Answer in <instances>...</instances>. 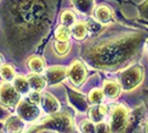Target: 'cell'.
Wrapping results in <instances>:
<instances>
[{"label":"cell","mask_w":148,"mask_h":133,"mask_svg":"<svg viewBox=\"0 0 148 133\" xmlns=\"http://www.w3.org/2000/svg\"><path fill=\"white\" fill-rule=\"evenodd\" d=\"M58 0H2L0 47L16 61H22L42 43L56 17Z\"/></svg>","instance_id":"cell-1"},{"label":"cell","mask_w":148,"mask_h":133,"mask_svg":"<svg viewBox=\"0 0 148 133\" xmlns=\"http://www.w3.org/2000/svg\"><path fill=\"white\" fill-rule=\"evenodd\" d=\"M148 37L145 31L122 32L102 40L88 41L84 44L82 58L93 68L116 70L135 59Z\"/></svg>","instance_id":"cell-2"},{"label":"cell","mask_w":148,"mask_h":133,"mask_svg":"<svg viewBox=\"0 0 148 133\" xmlns=\"http://www.w3.org/2000/svg\"><path fill=\"white\" fill-rule=\"evenodd\" d=\"M73 119L69 113H51L44 118L37 125L36 131H56V132H71L73 131Z\"/></svg>","instance_id":"cell-3"},{"label":"cell","mask_w":148,"mask_h":133,"mask_svg":"<svg viewBox=\"0 0 148 133\" xmlns=\"http://www.w3.org/2000/svg\"><path fill=\"white\" fill-rule=\"evenodd\" d=\"M144 69L142 65L135 64L125 69L119 76V85L124 91L128 92L137 88L144 79Z\"/></svg>","instance_id":"cell-4"},{"label":"cell","mask_w":148,"mask_h":133,"mask_svg":"<svg viewBox=\"0 0 148 133\" xmlns=\"http://www.w3.org/2000/svg\"><path fill=\"white\" fill-rule=\"evenodd\" d=\"M130 118V109L125 104L121 103L113 109L110 118V127L111 132H123L126 129Z\"/></svg>","instance_id":"cell-5"},{"label":"cell","mask_w":148,"mask_h":133,"mask_svg":"<svg viewBox=\"0 0 148 133\" xmlns=\"http://www.w3.org/2000/svg\"><path fill=\"white\" fill-rule=\"evenodd\" d=\"M20 101V93L9 82L0 83V103L7 107H16Z\"/></svg>","instance_id":"cell-6"},{"label":"cell","mask_w":148,"mask_h":133,"mask_svg":"<svg viewBox=\"0 0 148 133\" xmlns=\"http://www.w3.org/2000/svg\"><path fill=\"white\" fill-rule=\"evenodd\" d=\"M68 76L75 87H80L85 81L87 76V70L81 60H75L72 62L68 70Z\"/></svg>","instance_id":"cell-7"},{"label":"cell","mask_w":148,"mask_h":133,"mask_svg":"<svg viewBox=\"0 0 148 133\" xmlns=\"http://www.w3.org/2000/svg\"><path fill=\"white\" fill-rule=\"evenodd\" d=\"M17 113L23 121L31 122V121L37 120L39 118L40 110L37 107V104H33L27 100H22V101L18 102Z\"/></svg>","instance_id":"cell-8"},{"label":"cell","mask_w":148,"mask_h":133,"mask_svg":"<svg viewBox=\"0 0 148 133\" xmlns=\"http://www.w3.org/2000/svg\"><path fill=\"white\" fill-rule=\"evenodd\" d=\"M145 123V108L144 105H139L130 113V118H128V122L126 125V131H130V132H135L138 131L140 127H143Z\"/></svg>","instance_id":"cell-9"},{"label":"cell","mask_w":148,"mask_h":133,"mask_svg":"<svg viewBox=\"0 0 148 133\" xmlns=\"http://www.w3.org/2000/svg\"><path fill=\"white\" fill-rule=\"evenodd\" d=\"M68 68L63 65H53L45 70L44 79L48 84H56L68 76Z\"/></svg>","instance_id":"cell-10"},{"label":"cell","mask_w":148,"mask_h":133,"mask_svg":"<svg viewBox=\"0 0 148 133\" xmlns=\"http://www.w3.org/2000/svg\"><path fill=\"white\" fill-rule=\"evenodd\" d=\"M41 104L42 108L47 113H56L60 110V103L56 100L53 95H51L50 93H44L41 96Z\"/></svg>","instance_id":"cell-11"},{"label":"cell","mask_w":148,"mask_h":133,"mask_svg":"<svg viewBox=\"0 0 148 133\" xmlns=\"http://www.w3.org/2000/svg\"><path fill=\"white\" fill-rule=\"evenodd\" d=\"M69 100L71 102V104L75 109H77L81 112L86 111L88 105H87L86 99L84 98V95L80 94L79 92H75L72 90H69Z\"/></svg>","instance_id":"cell-12"},{"label":"cell","mask_w":148,"mask_h":133,"mask_svg":"<svg viewBox=\"0 0 148 133\" xmlns=\"http://www.w3.org/2000/svg\"><path fill=\"white\" fill-rule=\"evenodd\" d=\"M25 129V121L19 115H9L6 119L7 132H21Z\"/></svg>","instance_id":"cell-13"},{"label":"cell","mask_w":148,"mask_h":133,"mask_svg":"<svg viewBox=\"0 0 148 133\" xmlns=\"http://www.w3.org/2000/svg\"><path fill=\"white\" fill-rule=\"evenodd\" d=\"M107 114V108L105 107L104 104H96L95 107H93L88 110V116H90V120L95 123H99L104 120V118Z\"/></svg>","instance_id":"cell-14"},{"label":"cell","mask_w":148,"mask_h":133,"mask_svg":"<svg viewBox=\"0 0 148 133\" xmlns=\"http://www.w3.org/2000/svg\"><path fill=\"white\" fill-rule=\"evenodd\" d=\"M95 18L101 23H107V22H110L112 20V18H113L112 9L110 7L105 6V5H101L95 10Z\"/></svg>","instance_id":"cell-15"},{"label":"cell","mask_w":148,"mask_h":133,"mask_svg":"<svg viewBox=\"0 0 148 133\" xmlns=\"http://www.w3.org/2000/svg\"><path fill=\"white\" fill-rule=\"evenodd\" d=\"M103 92H104V95H107L111 99H115L119 95L121 85L115 81L105 80L103 83Z\"/></svg>","instance_id":"cell-16"},{"label":"cell","mask_w":148,"mask_h":133,"mask_svg":"<svg viewBox=\"0 0 148 133\" xmlns=\"http://www.w3.org/2000/svg\"><path fill=\"white\" fill-rule=\"evenodd\" d=\"M28 81H29V84H30V88H32L34 91H41L43 90L45 84H47V81L42 76L38 74V73H32L28 76Z\"/></svg>","instance_id":"cell-17"},{"label":"cell","mask_w":148,"mask_h":133,"mask_svg":"<svg viewBox=\"0 0 148 133\" xmlns=\"http://www.w3.org/2000/svg\"><path fill=\"white\" fill-rule=\"evenodd\" d=\"M27 63H28V67L30 68L31 71H33L36 73L42 72L44 70V67H45L44 60L41 57H39V56H31V57H29Z\"/></svg>","instance_id":"cell-18"},{"label":"cell","mask_w":148,"mask_h":133,"mask_svg":"<svg viewBox=\"0 0 148 133\" xmlns=\"http://www.w3.org/2000/svg\"><path fill=\"white\" fill-rule=\"evenodd\" d=\"M77 11L84 14H90L94 7V0H72Z\"/></svg>","instance_id":"cell-19"},{"label":"cell","mask_w":148,"mask_h":133,"mask_svg":"<svg viewBox=\"0 0 148 133\" xmlns=\"http://www.w3.org/2000/svg\"><path fill=\"white\" fill-rule=\"evenodd\" d=\"M13 87L19 93H28L30 84L28 81V78L23 76H17L13 78Z\"/></svg>","instance_id":"cell-20"},{"label":"cell","mask_w":148,"mask_h":133,"mask_svg":"<svg viewBox=\"0 0 148 133\" xmlns=\"http://www.w3.org/2000/svg\"><path fill=\"white\" fill-rule=\"evenodd\" d=\"M71 31H72L73 37L76 40H83L87 34V29H86V25H85V22L79 21V22L74 23L73 28H72Z\"/></svg>","instance_id":"cell-21"},{"label":"cell","mask_w":148,"mask_h":133,"mask_svg":"<svg viewBox=\"0 0 148 133\" xmlns=\"http://www.w3.org/2000/svg\"><path fill=\"white\" fill-rule=\"evenodd\" d=\"M0 78L7 81V82H10L11 80H13L14 78V69L11 64H3V65H0Z\"/></svg>","instance_id":"cell-22"},{"label":"cell","mask_w":148,"mask_h":133,"mask_svg":"<svg viewBox=\"0 0 148 133\" xmlns=\"http://www.w3.org/2000/svg\"><path fill=\"white\" fill-rule=\"evenodd\" d=\"M54 36H56V40H59V41H69L70 36H71V30L66 25H61L56 29Z\"/></svg>","instance_id":"cell-23"},{"label":"cell","mask_w":148,"mask_h":133,"mask_svg":"<svg viewBox=\"0 0 148 133\" xmlns=\"http://www.w3.org/2000/svg\"><path fill=\"white\" fill-rule=\"evenodd\" d=\"M85 25H86L87 32H90L92 36H96L103 30V27L101 25V22H99L97 20L88 19L85 22Z\"/></svg>","instance_id":"cell-24"},{"label":"cell","mask_w":148,"mask_h":133,"mask_svg":"<svg viewBox=\"0 0 148 133\" xmlns=\"http://www.w3.org/2000/svg\"><path fill=\"white\" fill-rule=\"evenodd\" d=\"M103 99H104V92L101 89H92L88 93V101L93 104H99L103 102Z\"/></svg>","instance_id":"cell-25"},{"label":"cell","mask_w":148,"mask_h":133,"mask_svg":"<svg viewBox=\"0 0 148 133\" xmlns=\"http://www.w3.org/2000/svg\"><path fill=\"white\" fill-rule=\"evenodd\" d=\"M60 20H61L62 25H66V27H71L75 23L76 21V17L74 14L73 11L71 10H65L61 13V17H60Z\"/></svg>","instance_id":"cell-26"},{"label":"cell","mask_w":148,"mask_h":133,"mask_svg":"<svg viewBox=\"0 0 148 133\" xmlns=\"http://www.w3.org/2000/svg\"><path fill=\"white\" fill-rule=\"evenodd\" d=\"M54 48L58 54L60 56H64L70 50V42L69 41H56L54 42Z\"/></svg>","instance_id":"cell-27"},{"label":"cell","mask_w":148,"mask_h":133,"mask_svg":"<svg viewBox=\"0 0 148 133\" xmlns=\"http://www.w3.org/2000/svg\"><path fill=\"white\" fill-rule=\"evenodd\" d=\"M81 131L82 132H95V125L93 124V122L91 120H85L82 122L81 124Z\"/></svg>","instance_id":"cell-28"},{"label":"cell","mask_w":148,"mask_h":133,"mask_svg":"<svg viewBox=\"0 0 148 133\" xmlns=\"http://www.w3.org/2000/svg\"><path fill=\"white\" fill-rule=\"evenodd\" d=\"M139 12L143 19L148 20V0H145V2H143L139 7Z\"/></svg>","instance_id":"cell-29"},{"label":"cell","mask_w":148,"mask_h":133,"mask_svg":"<svg viewBox=\"0 0 148 133\" xmlns=\"http://www.w3.org/2000/svg\"><path fill=\"white\" fill-rule=\"evenodd\" d=\"M29 101L33 104H39L40 101H41V95L39 93V91H33L32 93H30L29 95Z\"/></svg>","instance_id":"cell-30"},{"label":"cell","mask_w":148,"mask_h":133,"mask_svg":"<svg viewBox=\"0 0 148 133\" xmlns=\"http://www.w3.org/2000/svg\"><path fill=\"white\" fill-rule=\"evenodd\" d=\"M10 115V112L8 111V109L5 108L1 103H0V121H5Z\"/></svg>","instance_id":"cell-31"},{"label":"cell","mask_w":148,"mask_h":133,"mask_svg":"<svg viewBox=\"0 0 148 133\" xmlns=\"http://www.w3.org/2000/svg\"><path fill=\"white\" fill-rule=\"evenodd\" d=\"M105 129H106V127H105L104 124H103V123L99 124H99L95 127V131H97V132H101V131H102V132H105V131H107V130H105Z\"/></svg>","instance_id":"cell-32"},{"label":"cell","mask_w":148,"mask_h":133,"mask_svg":"<svg viewBox=\"0 0 148 133\" xmlns=\"http://www.w3.org/2000/svg\"><path fill=\"white\" fill-rule=\"evenodd\" d=\"M145 131L148 132V120H147V122H146V124H145Z\"/></svg>","instance_id":"cell-33"},{"label":"cell","mask_w":148,"mask_h":133,"mask_svg":"<svg viewBox=\"0 0 148 133\" xmlns=\"http://www.w3.org/2000/svg\"><path fill=\"white\" fill-rule=\"evenodd\" d=\"M2 64V59H1V57H0V65Z\"/></svg>","instance_id":"cell-34"},{"label":"cell","mask_w":148,"mask_h":133,"mask_svg":"<svg viewBox=\"0 0 148 133\" xmlns=\"http://www.w3.org/2000/svg\"><path fill=\"white\" fill-rule=\"evenodd\" d=\"M146 95H147V96H148V89H147V90H146Z\"/></svg>","instance_id":"cell-35"},{"label":"cell","mask_w":148,"mask_h":133,"mask_svg":"<svg viewBox=\"0 0 148 133\" xmlns=\"http://www.w3.org/2000/svg\"><path fill=\"white\" fill-rule=\"evenodd\" d=\"M147 44H148V41H147Z\"/></svg>","instance_id":"cell-36"}]
</instances>
